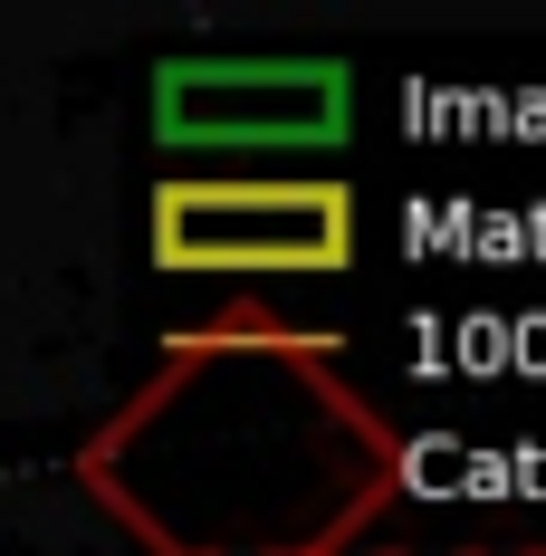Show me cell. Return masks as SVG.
I'll return each mask as SVG.
<instances>
[{
    "label": "cell",
    "instance_id": "6da1fadb",
    "mask_svg": "<svg viewBox=\"0 0 546 556\" xmlns=\"http://www.w3.org/2000/svg\"><path fill=\"white\" fill-rule=\"evenodd\" d=\"M77 490L144 556H327L365 500L403 490V432L335 336L212 317L87 432Z\"/></svg>",
    "mask_w": 546,
    "mask_h": 556
},
{
    "label": "cell",
    "instance_id": "7a4b0ae2",
    "mask_svg": "<svg viewBox=\"0 0 546 556\" xmlns=\"http://www.w3.org/2000/svg\"><path fill=\"white\" fill-rule=\"evenodd\" d=\"M144 222L173 278H335L365 250L355 182L335 173H164Z\"/></svg>",
    "mask_w": 546,
    "mask_h": 556
},
{
    "label": "cell",
    "instance_id": "3957f363",
    "mask_svg": "<svg viewBox=\"0 0 546 556\" xmlns=\"http://www.w3.org/2000/svg\"><path fill=\"white\" fill-rule=\"evenodd\" d=\"M355 125L345 58H164L154 135L182 154H259V144H335Z\"/></svg>",
    "mask_w": 546,
    "mask_h": 556
},
{
    "label": "cell",
    "instance_id": "277c9868",
    "mask_svg": "<svg viewBox=\"0 0 546 556\" xmlns=\"http://www.w3.org/2000/svg\"><path fill=\"white\" fill-rule=\"evenodd\" d=\"M327 556H422V500H412V490L365 500V508L327 538Z\"/></svg>",
    "mask_w": 546,
    "mask_h": 556
},
{
    "label": "cell",
    "instance_id": "5b68a950",
    "mask_svg": "<svg viewBox=\"0 0 546 556\" xmlns=\"http://www.w3.org/2000/svg\"><path fill=\"white\" fill-rule=\"evenodd\" d=\"M450 556H546V538H528V528H480V518H470V528L450 538Z\"/></svg>",
    "mask_w": 546,
    "mask_h": 556
}]
</instances>
